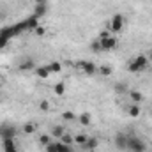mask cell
I'll use <instances>...</instances> for the list:
<instances>
[{"label": "cell", "instance_id": "6da1fadb", "mask_svg": "<svg viewBox=\"0 0 152 152\" xmlns=\"http://www.w3.org/2000/svg\"><path fill=\"white\" fill-rule=\"evenodd\" d=\"M127 151L131 152H145L147 151V145L143 143V140H140L134 133L127 136Z\"/></svg>", "mask_w": 152, "mask_h": 152}, {"label": "cell", "instance_id": "7a4b0ae2", "mask_svg": "<svg viewBox=\"0 0 152 152\" xmlns=\"http://www.w3.org/2000/svg\"><path fill=\"white\" fill-rule=\"evenodd\" d=\"M83 73L87 76H94V73H96V66L92 64V62H87V60H80L78 64H76Z\"/></svg>", "mask_w": 152, "mask_h": 152}, {"label": "cell", "instance_id": "3957f363", "mask_svg": "<svg viewBox=\"0 0 152 152\" xmlns=\"http://www.w3.org/2000/svg\"><path fill=\"white\" fill-rule=\"evenodd\" d=\"M122 28H124V16L122 14H115L112 18V32L118 34Z\"/></svg>", "mask_w": 152, "mask_h": 152}, {"label": "cell", "instance_id": "277c9868", "mask_svg": "<svg viewBox=\"0 0 152 152\" xmlns=\"http://www.w3.org/2000/svg\"><path fill=\"white\" fill-rule=\"evenodd\" d=\"M99 42H101V50L103 51H112L115 46H117V39L115 37H104V39H99Z\"/></svg>", "mask_w": 152, "mask_h": 152}, {"label": "cell", "instance_id": "5b68a950", "mask_svg": "<svg viewBox=\"0 0 152 152\" xmlns=\"http://www.w3.org/2000/svg\"><path fill=\"white\" fill-rule=\"evenodd\" d=\"M115 145H117V149L126 151L127 149V136L124 133H117L115 134Z\"/></svg>", "mask_w": 152, "mask_h": 152}, {"label": "cell", "instance_id": "8992f818", "mask_svg": "<svg viewBox=\"0 0 152 152\" xmlns=\"http://www.w3.org/2000/svg\"><path fill=\"white\" fill-rule=\"evenodd\" d=\"M2 147H4V152H20L18 151V147H16V143H14V138H7V140H4Z\"/></svg>", "mask_w": 152, "mask_h": 152}, {"label": "cell", "instance_id": "52a82bcc", "mask_svg": "<svg viewBox=\"0 0 152 152\" xmlns=\"http://www.w3.org/2000/svg\"><path fill=\"white\" fill-rule=\"evenodd\" d=\"M25 25H27V30H32V32H34V30L39 27V18L32 14L30 18H27V20H25Z\"/></svg>", "mask_w": 152, "mask_h": 152}, {"label": "cell", "instance_id": "ba28073f", "mask_svg": "<svg viewBox=\"0 0 152 152\" xmlns=\"http://www.w3.org/2000/svg\"><path fill=\"white\" fill-rule=\"evenodd\" d=\"M50 75H51V71H50V67H48V66L36 67V76H39L41 80H46V78H50Z\"/></svg>", "mask_w": 152, "mask_h": 152}, {"label": "cell", "instance_id": "9c48e42d", "mask_svg": "<svg viewBox=\"0 0 152 152\" xmlns=\"http://www.w3.org/2000/svg\"><path fill=\"white\" fill-rule=\"evenodd\" d=\"M0 134H2V140H7V138H14V136H16V129L7 126V127H2Z\"/></svg>", "mask_w": 152, "mask_h": 152}, {"label": "cell", "instance_id": "30bf717a", "mask_svg": "<svg viewBox=\"0 0 152 152\" xmlns=\"http://www.w3.org/2000/svg\"><path fill=\"white\" fill-rule=\"evenodd\" d=\"M46 12H48V5L46 4H37L36 9H34V16H37V18H42Z\"/></svg>", "mask_w": 152, "mask_h": 152}, {"label": "cell", "instance_id": "8fae6325", "mask_svg": "<svg viewBox=\"0 0 152 152\" xmlns=\"http://www.w3.org/2000/svg\"><path fill=\"white\" fill-rule=\"evenodd\" d=\"M134 64L143 71V69L147 67V64H149V58H147L145 55H140V57H136V58H134Z\"/></svg>", "mask_w": 152, "mask_h": 152}, {"label": "cell", "instance_id": "7c38bea8", "mask_svg": "<svg viewBox=\"0 0 152 152\" xmlns=\"http://www.w3.org/2000/svg\"><path fill=\"white\" fill-rule=\"evenodd\" d=\"M97 145H99V140H97V138H87V142H85V145H83V149H88V151H94V149H97Z\"/></svg>", "mask_w": 152, "mask_h": 152}, {"label": "cell", "instance_id": "4fadbf2b", "mask_svg": "<svg viewBox=\"0 0 152 152\" xmlns=\"http://www.w3.org/2000/svg\"><path fill=\"white\" fill-rule=\"evenodd\" d=\"M81 126H90V122H92V117H90V113H81L78 118H76Z\"/></svg>", "mask_w": 152, "mask_h": 152}, {"label": "cell", "instance_id": "5bb4252c", "mask_svg": "<svg viewBox=\"0 0 152 152\" xmlns=\"http://www.w3.org/2000/svg\"><path fill=\"white\" fill-rule=\"evenodd\" d=\"M48 67H50V71L51 73H62V62H57V60H53V62H50L48 64Z\"/></svg>", "mask_w": 152, "mask_h": 152}, {"label": "cell", "instance_id": "9a60e30c", "mask_svg": "<svg viewBox=\"0 0 152 152\" xmlns=\"http://www.w3.org/2000/svg\"><path fill=\"white\" fill-rule=\"evenodd\" d=\"M129 97H131L133 103H136V104H138L140 101H143V96H142L138 90H129Z\"/></svg>", "mask_w": 152, "mask_h": 152}, {"label": "cell", "instance_id": "2e32d148", "mask_svg": "<svg viewBox=\"0 0 152 152\" xmlns=\"http://www.w3.org/2000/svg\"><path fill=\"white\" fill-rule=\"evenodd\" d=\"M127 113L131 115V117H133V118H136V117H138V115H140V106H138V104H136V103H133V104H131V106H129V110H127Z\"/></svg>", "mask_w": 152, "mask_h": 152}, {"label": "cell", "instance_id": "e0dca14e", "mask_svg": "<svg viewBox=\"0 0 152 152\" xmlns=\"http://www.w3.org/2000/svg\"><path fill=\"white\" fill-rule=\"evenodd\" d=\"M64 133H66V129H64L62 126H55V127L51 129V136H55V138H60Z\"/></svg>", "mask_w": 152, "mask_h": 152}, {"label": "cell", "instance_id": "ac0fdd59", "mask_svg": "<svg viewBox=\"0 0 152 152\" xmlns=\"http://www.w3.org/2000/svg\"><path fill=\"white\" fill-rule=\"evenodd\" d=\"M53 90H55V94H57V96H62V94L66 92V85H64L62 81H58V83L53 87Z\"/></svg>", "mask_w": 152, "mask_h": 152}, {"label": "cell", "instance_id": "d6986e66", "mask_svg": "<svg viewBox=\"0 0 152 152\" xmlns=\"http://www.w3.org/2000/svg\"><path fill=\"white\" fill-rule=\"evenodd\" d=\"M60 143H64V145H71V143H75V138H71L67 133H64V134L60 136Z\"/></svg>", "mask_w": 152, "mask_h": 152}, {"label": "cell", "instance_id": "ffe728a7", "mask_svg": "<svg viewBox=\"0 0 152 152\" xmlns=\"http://www.w3.org/2000/svg\"><path fill=\"white\" fill-rule=\"evenodd\" d=\"M87 138H88V136H85V134H76L75 136V143L76 145H80V147H83L85 142H87Z\"/></svg>", "mask_w": 152, "mask_h": 152}, {"label": "cell", "instance_id": "44dd1931", "mask_svg": "<svg viewBox=\"0 0 152 152\" xmlns=\"http://www.w3.org/2000/svg\"><path fill=\"white\" fill-rule=\"evenodd\" d=\"M20 69L21 71H30V69H34V62L32 60H25L23 64H20Z\"/></svg>", "mask_w": 152, "mask_h": 152}, {"label": "cell", "instance_id": "7402d4cb", "mask_svg": "<svg viewBox=\"0 0 152 152\" xmlns=\"http://www.w3.org/2000/svg\"><path fill=\"white\" fill-rule=\"evenodd\" d=\"M62 120H66V122H73V120H76V115L73 113V112H64V113H62Z\"/></svg>", "mask_w": 152, "mask_h": 152}, {"label": "cell", "instance_id": "603a6c76", "mask_svg": "<svg viewBox=\"0 0 152 152\" xmlns=\"http://www.w3.org/2000/svg\"><path fill=\"white\" fill-rule=\"evenodd\" d=\"M127 71H129V73H142V69L134 64V60H131V62L127 64Z\"/></svg>", "mask_w": 152, "mask_h": 152}, {"label": "cell", "instance_id": "cb8c5ba5", "mask_svg": "<svg viewBox=\"0 0 152 152\" xmlns=\"http://www.w3.org/2000/svg\"><path fill=\"white\" fill-rule=\"evenodd\" d=\"M23 133H25V134L36 133V124H25V126H23Z\"/></svg>", "mask_w": 152, "mask_h": 152}, {"label": "cell", "instance_id": "d4e9b609", "mask_svg": "<svg viewBox=\"0 0 152 152\" xmlns=\"http://www.w3.org/2000/svg\"><path fill=\"white\" fill-rule=\"evenodd\" d=\"M39 142H41L42 147H46L48 143H51V136H50V134H41V136H39Z\"/></svg>", "mask_w": 152, "mask_h": 152}, {"label": "cell", "instance_id": "484cf974", "mask_svg": "<svg viewBox=\"0 0 152 152\" xmlns=\"http://www.w3.org/2000/svg\"><path fill=\"white\" fill-rule=\"evenodd\" d=\"M90 48H92V51H94V53H99V51H103V50H101V42H99V41H94V42L90 44Z\"/></svg>", "mask_w": 152, "mask_h": 152}, {"label": "cell", "instance_id": "4316f807", "mask_svg": "<svg viewBox=\"0 0 152 152\" xmlns=\"http://www.w3.org/2000/svg\"><path fill=\"white\" fill-rule=\"evenodd\" d=\"M44 149L46 152H58V143H48Z\"/></svg>", "mask_w": 152, "mask_h": 152}, {"label": "cell", "instance_id": "83f0119b", "mask_svg": "<svg viewBox=\"0 0 152 152\" xmlns=\"http://www.w3.org/2000/svg\"><path fill=\"white\" fill-rule=\"evenodd\" d=\"M99 73L103 76H112V67H108V66H103L101 69H99Z\"/></svg>", "mask_w": 152, "mask_h": 152}, {"label": "cell", "instance_id": "f1b7e54d", "mask_svg": "<svg viewBox=\"0 0 152 152\" xmlns=\"http://www.w3.org/2000/svg\"><path fill=\"white\" fill-rule=\"evenodd\" d=\"M58 152H73V149H71V145H64L58 142Z\"/></svg>", "mask_w": 152, "mask_h": 152}, {"label": "cell", "instance_id": "f546056e", "mask_svg": "<svg viewBox=\"0 0 152 152\" xmlns=\"http://www.w3.org/2000/svg\"><path fill=\"white\" fill-rule=\"evenodd\" d=\"M44 32H46V30H44V27H37V28L34 30V34H36L37 37H42V36H44Z\"/></svg>", "mask_w": 152, "mask_h": 152}, {"label": "cell", "instance_id": "4dcf8cb0", "mask_svg": "<svg viewBox=\"0 0 152 152\" xmlns=\"http://www.w3.org/2000/svg\"><path fill=\"white\" fill-rule=\"evenodd\" d=\"M39 108H41V110H42V112H48V110H50V104H48V101H42V103H41V106H39Z\"/></svg>", "mask_w": 152, "mask_h": 152}, {"label": "cell", "instance_id": "1f68e13d", "mask_svg": "<svg viewBox=\"0 0 152 152\" xmlns=\"http://www.w3.org/2000/svg\"><path fill=\"white\" fill-rule=\"evenodd\" d=\"M110 36H112V34H110V32H106V30H103V32H101V34H99V39H104V37H110Z\"/></svg>", "mask_w": 152, "mask_h": 152}, {"label": "cell", "instance_id": "d6a6232c", "mask_svg": "<svg viewBox=\"0 0 152 152\" xmlns=\"http://www.w3.org/2000/svg\"><path fill=\"white\" fill-rule=\"evenodd\" d=\"M7 41H9V39H5V37H2V36H0V48H4V46L7 44Z\"/></svg>", "mask_w": 152, "mask_h": 152}, {"label": "cell", "instance_id": "836d02e7", "mask_svg": "<svg viewBox=\"0 0 152 152\" xmlns=\"http://www.w3.org/2000/svg\"><path fill=\"white\" fill-rule=\"evenodd\" d=\"M124 88H126L124 85H117V92H124Z\"/></svg>", "mask_w": 152, "mask_h": 152}, {"label": "cell", "instance_id": "e575fe53", "mask_svg": "<svg viewBox=\"0 0 152 152\" xmlns=\"http://www.w3.org/2000/svg\"><path fill=\"white\" fill-rule=\"evenodd\" d=\"M36 4H46V0H36Z\"/></svg>", "mask_w": 152, "mask_h": 152}, {"label": "cell", "instance_id": "d590c367", "mask_svg": "<svg viewBox=\"0 0 152 152\" xmlns=\"http://www.w3.org/2000/svg\"><path fill=\"white\" fill-rule=\"evenodd\" d=\"M151 58H152V51H151Z\"/></svg>", "mask_w": 152, "mask_h": 152}]
</instances>
